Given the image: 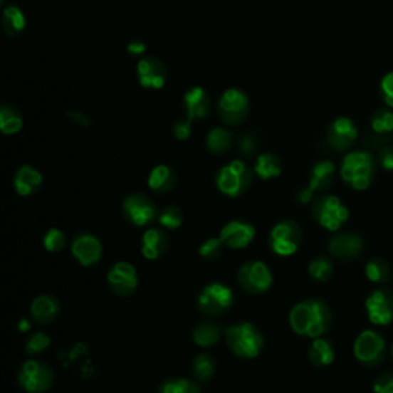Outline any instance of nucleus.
<instances>
[{"instance_id": "6ab92c4d", "label": "nucleus", "mask_w": 393, "mask_h": 393, "mask_svg": "<svg viewBox=\"0 0 393 393\" xmlns=\"http://www.w3.org/2000/svg\"><path fill=\"white\" fill-rule=\"evenodd\" d=\"M137 75H139V82L143 88L147 90H160L166 83V77L168 71L162 61L155 57H147L137 66Z\"/></svg>"}, {"instance_id": "72a5a7b5", "label": "nucleus", "mask_w": 393, "mask_h": 393, "mask_svg": "<svg viewBox=\"0 0 393 393\" xmlns=\"http://www.w3.org/2000/svg\"><path fill=\"white\" fill-rule=\"evenodd\" d=\"M192 372L197 379L208 381L214 377L215 373V360L208 355V353H200L194 358Z\"/></svg>"}, {"instance_id": "423d86ee", "label": "nucleus", "mask_w": 393, "mask_h": 393, "mask_svg": "<svg viewBox=\"0 0 393 393\" xmlns=\"http://www.w3.org/2000/svg\"><path fill=\"white\" fill-rule=\"evenodd\" d=\"M234 303V293L229 286L221 283H211L197 298V308L208 317H219L228 312Z\"/></svg>"}, {"instance_id": "b1692460", "label": "nucleus", "mask_w": 393, "mask_h": 393, "mask_svg": "<svg viewBox=\"0 0 393 393\" xmlns=\"http://www.w3.org/2000/svg\"><path fill=\"white\" fill-rule=\"evenodd\" d=\"M42 182V174L37 169L31 168V166H22V168L16 172L14 188L19 195L28 197L38 191Z\"/></svg>"}, {"instance_id": "49530a36", "label": "nucleus", "mask_w": 393, "mask_h": 393, "mask_svg": "<svg viewBox=\"0 0 393 393\" xmlns=\"http://www.w3.org/2000/svg\"><path fill=\"white\" fill-rule=\"evenodd\" d=\"M68 115H70V119H73L75 123L82 125V126H90L91 125L90 117H88L83 112H80V111H70V112H68Z\"/></svg>"}, {"instance_id": "09e8293b", "label": "nucleus", "mask_w": 393, "mask_h": 393, "mask_svg": "<svg viewBox=\"0 0 393 393\" xmlns=\"http://www.w3.org/2000/svg\"><path fill=\"white\" fill-rule=\"evenodd\" d=\"M28 329H29V321L28 320H22L21 330H28Z\"/></svg>"}, {"instance_id": "2eb2a0df", "label": "nucleus", "mask_w": 393, "mask_h": 393, "mask_svg": "<svg viewBox=\"0 0 393 393\" xmlns=\"http://www.w3.org/2000/svg\"><path fill=\"white\" fill-rule=\"evenodd\" d=\"M248 97L239 90H228L219 102V114L221 120L228 125L241 123L248 115Z\"/></svg>"}, {"instance_id": "39448f33", "label": "nucleus", "mask_w": 393, "mask_h": 393, "mask_svg": "<svg viewBox=\"0 0 393 393\" xmlns=\"http://www.w3.org/2000/svg\"><path fill=\"white\" fill-rule=\"evenodd\" d=\"M312 215L324 229L337 232L349 220V209L337 195H320L313 201Z\"/></svg>"}, {"instance_id": "e433bc0d", "label": "nucleus", "mask_w": 393, "mask_h": 393, "mask_svg": "<svg viewBox=\"0 0 393 393\" xmlns=\"http://www.w3.org/2000/svg\"><path fill=\"white\" fill-rule=\"evenodd\" d=\"M372 130L377 134H389L393 131V114L387 110H379L372 119Z\"/></svg>"}, {"instance_id": "f3484780", "label": "nucleus", "mask_w": 393, "mask_h": 393, "mask_svg": "<svg viewBox=\"0 0 393 393\" xmlns=\"http://www.w3.org/2000/svg\"><path fill=\"white\" fill-rule=\"evenodd\" d=\"M71 252L82 266H93L102 258L103 246L100 240L91 234H78L73 239Z\"/></svg>"}, {"instance_id": "f704fd0d", "label": "nucleus", "mask_w": 393, "mask_h": 393, "mask_svg": "<svg viewBox=\"0 0 393 393\" xmlns=\"http://www.w3.org/2000/svg\"><path fill=\"white\" fill-rule=\"evenodd\" d=\"M160 393H201L197 382L183 378H172L160 386Z\"/></svg>"}, {"instance_id": "cd10ccee", "label": "nucleus", "mask_w": 393, "mask_h": 393, "mask_svg": "<svg viewBox=\"0 0 393 393\" xmlns=\"http://www.w3.org/2000/svg\"><path fill=\"white\" fill-rule=\"evenodd\" d=\"M255 172L260 175V179L263 180H269L275 179L281 174V162L275 154H261L257 163H255Z\"/></svg>"}, {"instance_id": "ea45409f", "label": "nucleus", "mask_w": 393, "mask_h": 393, "mask_svg": "<svg viewBox=\"0 0 393 393\" xmlns=\"http://www.w3.org/2000/svg\"><path fill=\"white\" fill-rule=\"evenodd\" d=\"M51 344V338L45 332H37L31 338H28L25 344V350L28 355H36V353H42Z\"/></svg>"}, {"instance_id": "393cba45", "label": "nucleus", "mask_w": 393, "mask_h": 393, "mask_svg": "<svg viewBox=\"0 0 393 393\" xmlns=\"http://www.w3.org/2000/svg\"><path fill=\"white\" fill-rule=\"evenodd\" d=\"M175 182H177L175 171L166 164L155 166V168L151 171L150 177H147V186H150L154 192H159V194H166L172 191Z\"/></svg>"}, {"instance_id": "9b49d317", "label": "nucleus", "mask_w": 393, "mask_h": 393, "mask_svg": "<svg viewBox=\"0 0 393 393\" xmlns=\"http://www.w3.org/2000/svg\"><path fill=\"white\" fill-rule=\"evenodd\" d=\"M122 209L126 220L134 226H139V228L151 224L157 219V215H159L154 201L145 194L127 195L123 201Z\"/></svg>"}, {"instance_id": "58836bf2", "label": "nucleus", "mask_w": 393, "mask_h": 393, "mask_svg": "<svg viewBox=\"0 0 393 393\" xmlns=\"http://www.w3.org/2000/svg\"><path fill=\"white\" fill-rule=\"evenodd\" d=\"M66 244V239H65V234L57 229V228H53L49 229L45 237H43V246L45 249L49 251V252H61Z\"/></svg>"}, {"instance_id": "4c0bfd02", "label": "nucleus", "mask_w": 393, "mask_h": 393, "mask_svg": "<svg viewBox=\"0 0 393 393\" xmlns=\"http://www.w3.org/2000/svg\"><path fill=\"white\" fill-rule=\"evenodd\" d=\"M223 241L219 239H208L200 246V255L206 261H215L221 257L223 253Z\"/></svg>"}, {"instance_id": "c9c22d12", "label": "nucleus", "mask_w": 393, "mask_h": 393, "mask_svg": "<svg viewBox=\"0 0 393 393\" xmlns=\"http://www.w3.org/2000/svg\"><path fill=\"white\" fill-rule=\"evenodd\" d=\"M159 221L166 229H179L183 224V212L175 206H168L160 211Z\"/></svg>"}, {"instance_id": "37998d69", "label": "nucleus", "mask_w": 393, "mask_h": 393, "mask_svg": "<svg viewBox=\"0 0 393 393\" xmlns=\"http://www.w3.org/2000/svg\"><path fill=\"white\" fill-rule=\"evenodd\" d=\"M255 151H257V140L252 135L244 134L240 139V152L246 157H252Z\"/></svg>"}, {"instance_id": "473e14b6", "label": "nucleus", "mask_w": 393, "mask_h": 393, "mask_svg": "<svg viewBox=\"0 0 393 393\" xmlns=\"http://www.w3.org/2000/svg\"><path fill=\"white\" fill-rule=\"evenodd\" d=\"M308 272L310 275V278H313L315 281H320V283L329 281L333 275V263L330 258L321 255V257L313 258L309 263Z\"/></svg>"}, {"instance_id": "dca6fc26", "label": "nucleus", "mask_w": 393, "mask_h": 393, "mask_svg": "<svg viewBox=\"0 0 393 393\" xmlns=\"http://www.w3.org/2000/svg\"><path fill=\"white\" fill-rule=\"evenodd\" d=\"M365 249V241L355 232H338L328 241V251L338 260H353Z\"/></svg>"}, {"instance_id": "4468645a", "label": "nucleus", "mask_w": 393, "mask_h": 393, "mask_svg": "<svg viewBox=\"0 0 393 393\" xmlns=\"http://www.w3.org/2000/svg\"><path fill=\"white\" fill-rule=\"evenodd\" d=\"M335 179V164L329 160H323L313 166L309 175V186L297 194L300 204H308L317 191L329 189Z\"/></svg>"}, {"instance_id": "ddd939ff", "label": "nucleus", "mask_w": 393, "mask_h": 393, "mask_svg": "<svg viewBox=\"0 0 393 393\" xmlns=\"http://www.w3.org/2000/svg\"><path fill=\"white\" fill-rule=\"evenodd\" d=\"M108 286L119 297H131L139 286L135 268L127 261L115 263L108 272Z\"/></svg>"}, {"instance_id": "aec40b11", "label": "nucleus", "mask_w": 393, "mask_h": 393, "mask_svg": "<svg viewBox=\"0 0 393 393\" xmlns=\"http://www.w3.org/2000/svg\"><path fill=\"white\" fill-rule=\"evenodd\" d=\"M358 137V131L355 125L350 119L341 117V119L335 120L328 131V143L335 151H346L355 143Z\"/></svg>"}, {"instance_id": "f03ea898", "label": "nucleus", "mask_w": 393, "mask_h": 393, "mask_svg": "<svg viewBox=\"0 0 393 393\" xmlns=\"http://www.w3.org/2000/svg\"><path fill=\"white\" fill-rule=\"evenodd\" d=\"M340 172L352 189L366 191L375 177V160L367 151H353L344 157Z\"/></svg>"}, {"instance_id": "79ce46f5", "label": "nucleus", "mask_w": 393, "mask_h": 393, "mask_svg": "<svg viewBox=\"0 0 393 393\" xmlns=\"http://www.w3.org/2000/svg\"><path fill=\"white\" fill-rule=\"evenodd\" d=\"M381 91L384 102L393 108V73H389L381 82Z\"/></svg>"}, {"instance_id": "a19ab883", "label": "nucleus", "mask_w": 393, "mask_h": 393, "mask_svg": "<svg viewBox=\"0 0 393 393\" xmlns=\"http://www.w3.org/2000/svg\"><path fill=\"white\" fill-rule=\"evenodd\" d=\"M373 392L375 393H393V372L381 373L373 381Z\"/></svg>"}, {"instance_id": "c03bdc74", "label": "nucleus", "mask_w": 393, "mask_h": 393, "mask_svg": "<svg viewBox=\"0 0 393 393\" xmlns=\"http://www.w3.org/2000/svg\"><path fill=\"white\" fill-rule=\"evenodd\" d=\"M174 134L179 140L189 139L191 135V120H180L174 125Z\"/></svg>"}, {"instance_id": "7ed1b4c3", "label": "nucleus", "mask_w": 393, "mask_h": 393, "mask_svg": "<svg viewBox=\"0 0 393 393\" xmlns=\"http://www.w3.org/2000/svg\"><path fill=\"white\" fill-rule=\"evenodd\" d=\"M226 342L237 357L255 358L260 355L264 338L252 323H239L226 329Z\"/></svg>"}, {"instance_id": "a878e982", "label": "nucleus", "mask_w": 393, "mask_h": 393, "mask_svg": "<svg viewBox=\"0 0 393 393\" xmlns=\"http://www.w3.org/2000/svg\"><path fill=\"white\" fill-rule=\"evenodd\" d=\"M308 357L313 366L324 367L332 365L333 360H335V349H333L332 341L320 337L312 341Z\"/></svg>"}, {"instance_id": "de8ad7c7", "label": "nucleus", "mask_w": 393, "mask_h": 393, "mask_svg": "<svg viewBox=\"0 0 393 393\" xmlns=\"http://www.w3.org/2000/svg\"><path fill=\"white\" fill-rule=\"evenodd\" d=\"M127 49H130V53H131V54L139 56V54H143V53H145L146 46H145V43H142V42H132V43H130V46H127Z\"/></svg>"}, {"instance_id": "c756f323", "label": "nucleus", "mask_w": 393, "mask_h": 393, "mask_svg": "<svg viewBox=\"0 0 393 393\" xmlns=\"http://www.w3.org/2000/svg\"><path fill=\"white\" fill-rule=\"evenodd\" d=\"M2 23H4V29L6 31V34L16 36L19 33H22L25 29L26 19L17 6H8L4 11Z\"/></svg>"}, {"instance_id": "a211bd4d", "label": "nucleus", "mask_w": 393, "mask_h": 393, "mask_svg": "<svg viewBox=\"0 0 393 393\" xmlns=\"http://www.w3.org/2000/svg\"><path fill=\"white\" fill-rule=\"evenodd\" d=\"M255 237V228L252 224L234 220L228 224H224V228L220 232V240L224 246H228L231 249H244L252 243Z\"/></svg>"}, {"instance_id": "6e6552de", "label": "nucleus", "mask_w": 393, "mask_h": 393, "mask_svg": "<svg viewBox=\"0 0 393 393\" xmlns=\"http://www.w3.org/2000/svg\"><path fill=\"white\" fill-rule=\"evenodd\" d=\"M21 387L29 393H45L53 387L54 373L53 369L43 361H26L17 373Z\"/></svg>"}, {"instance_id": "20e7f679", "label": "nucleus", "mask_w": 393, "mask_h": 393, "mask_svg": "<svg viewBox=\"0 0 393 393\" xmlns=\"http://www.w3.org/2000/svg\"><path fill=\"white\" fill-rule=\"evenodd\" d=\"M253 172L241 160H234L226 164L217 174V188L228 197H240L251 188Z\"/></svg>"}, {"instance_id": "a18cd8bd", "label": "nucleus", "mask_w": 393, "mask_h": 393, "mask_svg": "<svg viewBox=\"0 0 393 393\" xmlns=\"http://www.w3.org/2000/svg\"><path fill=\"white\" fill-rule=\"evenodd\" d=\"M378 159H379V163L382 168L387 171H393V146L382 147Z\"/></svg>"}, {"instance_id": "2f4dec72", "label": "nucleus", "mask_w": 393, "mask_h": 393, "mask_svg": "<svg viewBox=\"0 0 393 393\" xmlns=\"http://www.w3.org/2000/svg\"><path fill=\"white\" fill-rule=\"evenodd\" d=\"M231 145H232V135L226 130H221V127H215V130L209 132L208 139H206V146H208L209 152L215 155L224 154L229 150Z\"/></svg>"}, {"instance_id": "8fccbe9b", "label": "nucleus", "mask_w": 393, "mask_h": 393, "mask_svg": "<svg viewBox=\"0 0 393 393\" xmlns=\"http://www.w3.org/2000/svg\"><path fill=\"white\" fill-rule=\"evenodd\" d=\"M392 358H393V346H392Z\"/></svg>"}, {"instance_id": "7c9ffc66", "label": "nucleus", "mask_w": 393, "mask_h": 393, "mask_svg": "<svg viewBox=\"0 0 393 393\" xmlns=\"http://www.w3.org/2000/svg\"><path fill=\"white\" fill-rule=\"evenodd\" d=\"M22 115L13 106H2L0 110V130L4 134H16L22 130Z\"/></svg>"}, {"instance_id": "9d476101", "label": "nucleus", "mask_w": 393, "mask_h": 393, "mask_svg": "<svg viewBox=\"0 0 393 393\" xmlns=\"http://www.w3.org/2000/svg\"><path fill=\"white\" fill-rule=\"evenodd\" d=\"M240 286L249 293L258 295L268 292L272 286V272L263 261H248L237 272Z\"/></svg>"}, {"instance_id": "412c9836", "label": "nucleus", "mask_w": 393, "mask_h": 393, "mask_svg": "<svg viewBox=\"0 0 393 393\" xmlns=\"http://www.w3.org/2000/svg\"><path fill=\"white\" fill-rule=\"evenodd\" d=\"M184 111L189 120H201L209 114L211 98L203 88L195 86L184 94Z\"/></svg>"}, {"instance_id": "5701e85b", "label": "nucleus", "mask_w": 393, "mask_h": 393, "mask_svg": "<svg viewBox=\"0 0 393 393\" xmlns=\"http://www.w3.org/2000/svg\"><path fill=\"white\" fill-rule=\"evenodd\" d=\"M61 303L53 295H41L31 304V318L37 324H48L57 318Z\"/></svg>"}, {"instance_id": "1a4fd4ad", "label": "nucleus", "mask_w": 393, "mask_h": 393, "mask_svg": "<svg viewBox=\"0 0 393 393\" xmlns=\"http://www.w3.org/2000/svg\"><path fill=\"white\" fill-rule=\"evenodd\" d=\"M303 241V232L298 223L284 220L273 226L269 237L271 249L280 257H290L298 251Z\"/></svg>"}, {"instance_id": "bb28decb", "label": "nucleus", "mask_w": 393, "mask_h": 393, "mask_svg": "<svg viewBox=\"0 0 393 393\" xmlns=\"http://www.w3.org/2000/svg\"><path fill=\"white\" fill-rule=\"evenodd\" d=\"M221 328L214 323H201L192 332V338L197 346L211 347L215 346L221 338Z\"/></svg>"}, {"instance_id": "f257e3e1", "label": "nucleus", "mask_w": 393, "mask_h": 393, "mask_svg": "<svg viewBox=\"0 0 393 393\" xmlns=\"http://www.w3.org/2000/svg\"><path fill=\"white\" fill-rule=\"evenodd\" d=\"M289 323L297 335L320 338L332 326V310L323 300H304L292 308Z\"/></svg>"}, {"instance_id": "f8f14e48", "label": "nucleus", "mask_w": 393, "mask_h": 393, "mask_svg": "<svg viewBox=\"0 0 393 393\" xmlns=\"http://www.w3.org/2000/svg\"><path fill=\"white\" fill-rule=\"evenodd\" d=\"M369 321L377 326H387L393 321V292L381 288L373 290L366 300Z\"/></svg>"}, {"instance_id": "0eeeda50", "label": "nucleus", "mask_w": 393, "mask_h": 393, "mask_svg": "<svg viewBox=\"0 0 393 393\" xmlns=\"http://www.w3.org/2000/svg\"><path fill=\"white\" fill-rule=\"evenodd\" d=\"M353 355L361 365L369 367L379 366L386 357V340L372 329L362 330L353 344Z\"/></svg>"}, {"instance_id": "c85d7f7f", "label": "nucleus", "mask_w": 393, "mask_h": 393, "mask_svg": "<svg viewBox=\"0 0 393 393\" xmlns=\"http://www.w3.org/2000/svg\"><path fill=\"white\" fill-rule=\"evenodd\" d=\"M365 272H366V277L369 278V281L375 283V284L387 283L390 280V275H392L389 263L384 258H378V257L367 261Z\"/></svg>"}, {"instance_id": "4be33fe9", "label": "nucleus", "mask_w": 393, "mask_h": 393, "mask_svg": "<svg viewBox=\"0 0 393 393\" xmlns=\"http://www.w3.org/2000/svg\"><path fill=\"white\" fill-rule=\"evenodd\" d=\"M169 248V239L162 229H147L142 237V253L147 260L163 257Z\"/></svg>"}]
</instances>
